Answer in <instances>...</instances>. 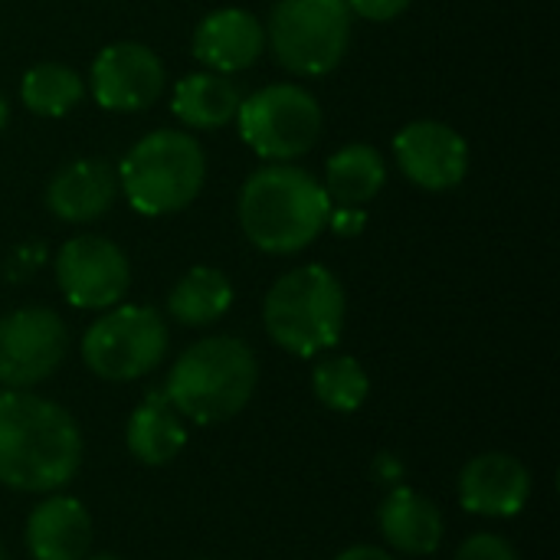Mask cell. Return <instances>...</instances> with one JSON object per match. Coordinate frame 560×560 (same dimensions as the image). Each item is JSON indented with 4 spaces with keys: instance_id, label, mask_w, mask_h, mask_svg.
<instances>
[{
    "instance_id": "83f0119b",
    "label": "cell",
    "mask_w": 560,
    "mask_h": 560,
    "mask_svg": "<svg viewBox=\"0 0 560 560\" xmlns=\"http://www.w3.org/2000/svg\"><path fill=\"white\" fill-rule=\"evenodd\" d=\"M7 118H10V105H7V98L0 95V131L7 128Z\"/></svg>"
},
{
    "instance_id": "7a4b0ae2",
    "label": "cell",
    "mask_w": 560,
    "mask_h": 560,
    "mask_svg": "<svg viewBox=\"0 0 560 560\" xmlns=\"http://www.w3.org/2000/svg\"><path fill=\"white\" fill-rule=\"evenodd\" d=\"M331 200L315 174L289 161L253 171L240 190V226L269 256H292L312 246L328 223Z\"/></svg>"
},
{
    "instance_id": "8992f818",
    "label": "cell",
    "mask_w": 560,
    "mask_h": 560,
    "mask_svg": "<svg viewBox=\"0 0 560 560\" xmlns=\"http://www.w3.org/2000/svg\"><path fill=\"white\" fill-rule=\"evenodd\" d=\"M266 43H272L279 66L295 75L331 72L351 43L348 0H276Z\"/></svg>"
},
{
    "instance_id": "2e32d148",
    "label": "cell",
    "mask_w": 560,
    "mask_h": 560,
    "mask_svg": "<svg viewBox=\"0 0 560 560\" xmlns=\"http://www.w3.org/2000/svg\"><path fill=\"white\" fill-rule=\"evenodd\" d=\"M92 545V518L79 499L52 495L26 518V548L33 560H82Z\"/></svg>"
},
{
    "instance_id": "9a60e30c",
    "label": "cell",
    "mask_w": 560,
    "mask_h": 560,
    "mask_svg": "<svg viewBox=\"0 0 560 560\" xmlns=\"http://www.w3.org/2000/svg\"><path fill=\"white\" fill-rule=\"evenodd\" d=\"M118 194V171L102 158H82L52 174L46 207L56 220L92 223L108 213Z\"/></svg>"
},
{
    "instance_id": "ba28073f",
    "label": "cell",
    "mask_w": 560,
    "mask_h": 560,
    "mask_svg": "<svg viewBox=\"0 0 560 560\" xmlns=\"http://www.w3.org/2000/svg\"><path fill=\"white\" fill-rule=\"evenodd\" d=\"M236 121H240V138L259 158L292 161L315 148L325 115L308 89L295 82H279L243 98Z\"/></svg>"
},
{
    "instance_id": "d6986e66",
    "label": "cell",
    "mask_w": 560,
    "mask_h": 560,
    "mask_svg": "<svg viewBox=\"0 0 560 560\" xmlns=\"http://www.w3.org/2000/svg\"><path fill=\"white\" fill-rule=\"evenodd\" d=\"M240 102H243V95L233 85V79L207 69V72H190L174 85L171 112L187 128L210 131V128L233 121L240 112Z\"/></svg>"
},
{
    "instance_id": "f546056e",
    "label": "cell",
    "mask_w": 560,
    "mask_h": 560,
    "mask_svg": "<svg viewBox=\"0 0 560 560\" xmlns=\"http://www.w3.org/2000/svg\"><path fill=\"white\" fill-rule=\"evenodd\" d=\"M0 560H3V545H0Z\"/></svg>"
},
{
    "instance_id": "ffe728a7",
    "label": "cell",
    "mask_w": 560,
    "mask_h": 560,
    "mask_svg": "<svg viewBox=\"0 0 560 560\" xmlns=\"http://www.w3.org/2000/svg\"><path fill=\"white\" fill-rule=\"evenodd\" d=\"M387 180V164L371 144H345L325 164V194L338 207H361L381 194Z\"/></svg>"
},
{
    "instance_id": "f1b7e54d",
    "label": "cell",
    "mask_w": 560,
    "mask_h": 560,
    "mask_svg": "<svg viewBox=\"0 0 560 560\" xmlns=\"http://www.w3.org/2000/svg\"><path fill=\"white\" fill-rule=\"evenodd\" d=\"M82 560H118V558H112V555H95V558H82Z\"/></svg>"
},
{
    "instance_id": "603a6c76",
    "label": "cell",
    "mask_w": 560,
    "mask_h": 560,
    "mask_svg": "<svg viewBox=\"0 0 560 560\" xmlns=\"http://www.w3.org/2000/svg\"><path fill=\"white\" fill-rule=\"evenodd\" d=\"M312 387L325 407H331L338 413H354L368 400L371 381H368V371L351 354H335V358H325L315 364Z\"/></svg>"
},
{
    "instance_id": "4fadbf2b",
    "label": "cell",
    "mask_w": 560,
    "mask_h": 560,
    "mask_svg": "<svg viewBox=\"0 0 560 560\" xmlns=\"http://www.w3.org/2000/svg\"><path fill=\"white\" fill-rule=\"evenodd\" d=\"M532 499V472L509 453H482L459 476V505L469 515L515 518Z\"/></svg>"
},
{
    "instance_id": "8fae6325",
    "label": "cell",
    "mask_w": 560,
    "mask_h": 560,
    "mask_svg": "<svg viewBox=\"0 0 560 560\" xmlns=\"http://www.w3.org/2000/svg\"><path fill=\"white\" fill-rule=\"evenodd\" d=\"M164 62L144 43H112L105 46L89 72L92 98L105 112H144L164 92Z\"/></svg>"
},
{
    "instance_id": "484cf974",
    "label": "cell",
    "mask_w": 560,
    "mask_h": 560,
    "mask_svg": "<svg viewBox=\"0 0 560 560\" xmlns=\"http://www.w3.org/2000/svg\"><path fill=\"white\" fill-rule=\"evenodd\" d=\"M410 3H413V0H348V10L358 13V16H364V20L384 23V20L400 16Z\"/></svg>"
},
{
    "instance_id": "30bf717a",
    "label": "cell",
    "mask_w": 560,
    "mask_h": 560,
    "mask_svg": "<svg viewBox=\"0 0 560 560\" xmlns=\"http://www.w3.org/2000/svg\"><path fill=\"white\" fill-rule=\"evenodd\" d=\"M56 282L75 308H112L131 285V266L121 246L105 236H72L56 253Z\"/></svg>"
},
{
    "instance_id": "44dd1931",
    "label": "cell",
    "mask_w": 560,
    "mask_h": 560,
    "mask_svg": "<svg viewBox=\"0 0 560 560\" xmlns=\"http://www.w3.org/2000/svg\"><path fill=\"white\" fill-rule=\"evenodd\" d=\"M230 305H233V285L213 266H194L190 272H184V279L171 289L167 299V312L190 328L213 325L230 312Z\"/></svg>"
},
{
    "instance_id": "5bb4252c",
    "label": "cell",
    "mask_w": 560,
    "mask_h": 560,
    "mask_svg": "<svg viewBox=\"0 0 560 560\" xmlns=\"http://www.w3.org/2000/svg\"><path fill=\"white\" fill-rule=\"evenodd\" d=\"M266 49V26L240 10V7H223L213 10L210 16L200 20L194 33V56L203 62L210 72L230 75L249 69Z\"/></svg>"
},
{
    "instance_id": "7402d4cb",
    "label": "cell",
    "mask_w": 560,
    "mask_h": 560,
    "mask_svg": "<svg viewBox=\"0 0 560 560\" xmlns=\"http://www.w3.org/2000/svg\"><path fill=\"white\" fill-rule=\"evenodd\" d=\"M85 95V82L75 69L62 62H39L26 69L20 82V98L33 115L43 118H62L69 115Z\"/></svg>"
},
{
    "instance_id": "e0dca14e",
    "label": "cell",
    "mask_w": 560,
    "mask_h": 560,
    "mask_svg": "<svg viewBox=\"0 0 560 560\" xmlns=\"http://www.w3.org/2000/svg\"><path fill=\"white\" fill-rule=\"evenodd\" d=\"M377 522H381V535L387 538V545L404 555H413V558L433 555L446 532L440 509L427 495H420L407 486L394 489L381 502Z\"/></svg>"
},
{
    "instance_id": "d4e9b609",
    "label": "cell",
    "mask_w": 560,
    "mask_h": 560,
    "mask_svg": "<svg viewBox=\"0 0 560 560\" xmlns=\"http://www.w3.org/2000/svg\"><path fill=\"white\" fill-rule=\"evenodd\" d=\"M325 226H331V233H335V236L351 240V236H361V233H364L368 217H364V210H358V207H331V210H328V223H325Z\"/></svg>"
},
{
    "instance_id": "ac0fdd59",
    "label": "cell",
    "mask_w": 560,
    "mask_h": 560,
    "mask_svg": "<svg viewBox=\"0 0 560 560\" xmlns=\"http://www.w3.org/2000/svg\"><path fill=\"white\" fill-rule=\"evenodd\" d=\"M125 443L131 456L144 466H167L187 443L184 417L174 410L164 390H151L131 413Z\"/></svg>"
},
{
    "instance_id": "cb8c5ba5",
    "label": "cell",
    "mask_w": 560,
    "mask_h": 560,
    "mask_svg": "<svg viewBox=\"0 0 560 560\" xmlns=\"http://www.w3.org/2000/svg\"><path fill=\"white\" fill-rule=\"evenodd\" d=\"M456 560H522L502 535H472L459 545Z\"/></svg>"
},
{
    "instance_id": "6da1fadb",
    "label": "cell",
    "mask_w": 560,
    "mask_h": 560,
    "mask_svg": "<svg viewBox=\"0 0 560 560\" xmlns=\"http://www.w3.org/2000/svg\"><path fill=\"white\" fill-rule=\"evenodd\" d=\"M82 463V433L52 400L0 390V482L46 495L62 489Z\"/></svg>"
},
{
    "instance_id": "4316f807",
    "label": "cell",
    "mask_w": 560,
    "mask_h": 560,
    "mask_svg": "<svg viewBox=\"0 0 560 560\" xmlns=\"http://www.w3.org/2000/svg\"><path fill=\"white\" fill-rule=\"evenodd\" d=\"M335 560H394L387 551H381V548H374V545H358V548H348V551H341Z\"/></svg>"
},
{
    "instance_id": "7c38bea8",
    "label": "cell",
    "mask_w": 560,
    "mask_h": 560,
    "mask_svg": "<svg viewBox=\"0 0 560 560\" xmlns=\"http://www.w3.org/2000/svg\"><path fill=\"white\" fill-rule=\"evenodd\" d=\"M394 158L410 184L420 190H453L463 184L469 171V144L466 138L443 121H410L394 138Z\"/></svg>"
},
{
    "instance_id": "3957f363",
    "label": "cell",
    "mask_w": 560,
    "mask_h": 560,
    "mask_svg": "<svg viewBox=\"0 0 560 560\" xmlns=\"http://www.w3.org/2000/svg\"><path fill=\"white\" fill-rule=\"evenodd\" d=\"M259 381L256 354L246 341L220 335L190 345L171 368L164 394L184 420L213 427L233 420Z\"/></svg>"
},
{
    "instance_id": "52a82bcc",
    "label": "cell",
    "mask_w": 560,
    "mask_h": 560,
    "mask_svg": "<svg viewBox=\"0 0 560 560\" xmlns=\"http://www.w3.org/2000/svg\"><path fill=\"white\" fill-rule=\"evenodd\" d=\"M167 354L164 315L151 305H112L82 338L85 368L115 384L151 374Z\"/></svg>"
},
{
    "instance_id": "277c9868",
    "label": "cell",
    "mask_w": 560,
    "mask_h": 560,
    "mask_svg": "<svg viewBox=\"0 0 560 560\" xmlns=\"http://www.w3.org/2000/svg\"><path fill=\"white\" fill-rule=\"evenodd\" d=\"M345 285L325 266H299L285 272L266 295L262 322L269 338L299 358H315L341 341Z\"/></svg>"
},
{
    "instance_id": "9c48e42d",
    "label": "cell",
    "mask_w": 560,
    "mask_h": 560,
    "mask_svg": "<svg viewBox=\"0 0 560 560\" xmlns=\"http://www.w3.org/2000/svg\"><path fill=\"white\" fill-rule=\"evenodd\" d=\"M66 325L52 308L30 305L0 318V384L26 390L56 374L66 358Z\"/></svg>"
},
{
    "instance_id": "5b68a950",
    "label": "cell",
    "mask_w": 560,
    "mask_h": 560,
    "mask_svg": "<svg viewBox=\"0 0 560 560\" xmlns=\"http://www.w3.org/2000/svg\"><path fill=\"white\" fill-rule=\"evenodd\" d=\"M207 180V158L187 131H151L118 164V187L141 217L177 213L194 203Z\"/></svg>"
}]
</instances>
